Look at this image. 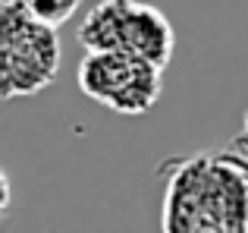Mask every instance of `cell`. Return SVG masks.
I'll return each instance as SVG.
<instances>
[{
	"label": "cell",
	"instance_id": "1",
	"mask_svg": "<svg viewBox=\"0 0 248 233\" xmlns=\"http://www.w3.org/2000/svg\"><path fill=\"white\" fill-rule=\"evenodd\" d=\"M167 189V230H245L248 177L226 154H198L176 164Z\"/></svg>",
	"mask_w": 248,
	"mask_h": 233
},
{
	"label": "cell",
	"instance_id": "6",
	"mask_svg": "<svg viewBox=\"0 0 248 233\" xmlns=\"http://www.w3.org/2000/svg\"><path fill=\"white\" fill-rule=\"evenodd\" d=\"M76 3H79V0H22L25 10H29L35 19L47 22V25H60V22H66V19L73 16Z\"/></svg>",
	"mask_w": 248,
	"mask_h": 233
},
{
	"label": "cell",
	"instance_id": "5",
	"mask_svg": "<svg viewBox=\"0 0 248 233\" xmlns=\"http://www.w3.org/2000/svg\"><path fill=\"white\" fill-rule=\"evenodd\" d=\"M129 0H101L79 25V41L88 50H123V22Z\"/></svg>",
	"mask_w": 248,
	"mask_h": 233
},
{
	"label": "cell",
	"instance_id": "3",
	"mask_svg": "<svg viewBox=\"0 0 248 233\" xmlns=\"http://www.w3.org/2000/svg\"><path fill=\"white\" fill-rule=\"evenodd\" d=\"M160 73V67L129 50H88L79 67V88L85 98L135 116L157 104L164 88Z\"/></svg>",
	"mask_w": 248,
	"mask_h": 233
},
{
	"label": "cell",
	"instance_id": "4",
	"mask_svg": "<svg viewBox=\"0 0 248 233\" xmlns=\"http://www.w3.org/2000/svg\"><path fill=\"white\" fill-rule=\"evenodd\" d=\"M173 48H176V35L164 13L148 3H139V0H129L126 22H123V50L139 54L164 69L173 57Z\"/></svg>",
	"mask_w": 248,
	"mask_h": 233
},
{
	"label": "cell",
	"instance_id": "2",
	"mask_svg": "<svg viewBox=\"0 0 248 233\" xmlns=\"http://www.w3.org/2000/svg\"><path fill=\"white\" fill-rule=\"evenodd\" d=\"M60 67L57 25L35 19L22 3L6 0L3 10V98L35 95L54 82Z\"/></svg>",
	"mask_w": 248,
	"mask_h": 233
}]
</instances>
